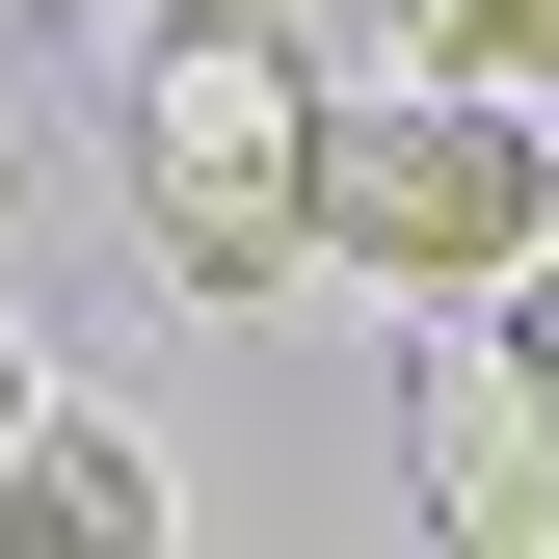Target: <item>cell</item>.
Listing matches in <instances>:
<instances>
[{
  "label": "cell",
  "instance_id": "5",
  "mask_svg": "<svg viewBox=\"0 0 559 559\" xmlns=\"http://www.w3.org/2000/svg\"><path fill=\"white\" fill-rule=\"evenodd\" d=\"M400 53H453V81H507V107H559V0H427Z\"/></svg>",
  "mask_w": 559,
  "mask_h": 559
},
{
  "label": "cell",
  "instance_id": "2",
  "mask_svg": "<svg viewBox=\"0 0 559 559\" xmlns=\"http://www.w3.org/2000/svg\"><path fill=\"white\" fill-rule=\"evenodd\" d=\"M320 240L373 266V294L479 320V294L559 240V133H533L507 81H453V53H427V81H373V107L320 81Z\"/></svg>",
  "mask_w": 559,
  "mask_h": 559
},
{
  "label": "cell",
  "instance_id": "4",
  "mask_svg": "<svg viewBox=\"0 0 559 559\" xmlns=\"http://www.w3.org/2000/svg\"><path fill=\"white\" fill-rule=\"evenodd\" d=\"M427 507H453V533H559V400L507 373V346L427 373Z\"/></svg>",
  "mask_w": 559,
  "mask_h": 559
},
{
  "label": "cell",
  "instance_id": "8",
  "mask_svg": "<svg viewBox=\"0 0 559 559\" xmlns=\"http://www.w3.org/2000/svg\"><path fill=\"white\" fill-rule=\"evenodd\" d=\"M0 427H27V320H0Z\"/></svg>",
  "mask_w": 559,
  "mask_h": 559
},
{
  "label": "cell",
  "instance_id": "7",
  "mask_svg": "<svg viewBox=\"0 0 559 559\" xmlns=\"http://www.w3.org/2000/svg\"><path fill=\"white\" fill-rule=\"evenodd\" d=\"M294 27H427V0H294Z\"/></svg>",
  "mask_w": 559,
  "mask_h": 559
},
{
  "label": "cell",
  "instance_id": "6",
  "mask_svg": "<svg viewBox=\"0 0 559 559\" xmlns=\"http://www.w3.org/2000/svg\"><path fill=\"white\" fill-rule=\"evenodd\" d=\"M479 346H507V373H533V400H559V240H533V266H507V294H479Z\"/></svg>",
  "mask_w": 559,
  "mask_h": 559
},
{
  "label": "cell",
  "instance_id": "1",
  "mask_svg": "<svg viewBox=\"0 0 559 559\" xmlns=\"http://www.w3.org/2000/svg\"><path fill=\"white\" fill-rule=\"evenodd\" d=\"M133 240H160V294H294L320 266V27L294 0H160V53H133Z\"/></svg>",
  "mask_w": 559,
  "mask_h": 559
},
{
  "label": "cell",
  "instance_id": "3",
  "mask_svg": "<svg viewBox=\"0 0 559 559\" xmlns=\"http://www.w3.org/2000/svg\"><path fill=\"white\" fill-rule=\"evenodd\" d=\"M0 533H27V559H160L187 479L133 453V427H81V400H27V427H0Z\"/></svg>",
  "mask_w": 559,
  "mask_h": 559
}]
</instances>
